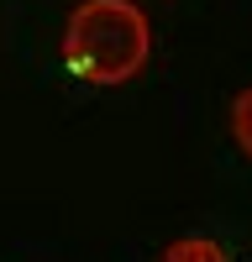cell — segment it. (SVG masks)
I'll return each instance as SVG.
<instances>
[{"mask_svg":"<svg viewBox=\"0 0 252 262\" xmlns=\"http://www.w3.org/2000/svg\"><path fill=\"white\" fill-rule=\"evenodd\" d=\"M63 69L95 90L132 84L153 58V27L137 0H79L63 21Z\"/></svg>","mask_w":252,"mask_h":262,"instance_id":"6da1fadb","label":"cell"},{"mask_svg":"<svg viewBox=\"0 0 252 262\" xmlns=\"http://www.w3.org/2000/svg\"><path fill=\"white\" fill-rule=\"evenodd\" d=\"M163 262H231V252L216 236H179V242L163 252Z\"/></svg>","mask_w":252,"mask_h":262,"instance_id":"7a4b0ae2","label":"cell"},{"mask_svg":"<svg viewBox=\"0 0 252 262\" xmlns=\"http://www.w3.org/2000/svg\"><path fill=\"white\" fill-rule=\"evenodd\" d=\"M226 121H231V142L252 158V84L231 95V116H226Z\"/></svg>","mask_w":252,"mask_h":262,"instance_id":"3957f363","label":"cell"}]
</instances>
